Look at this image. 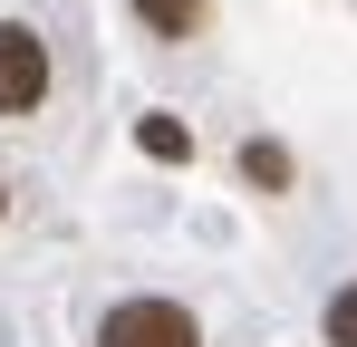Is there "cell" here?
Instances as JSON below:
<instances>
[{
	"label": "cell",
	"instance_id": "cell-7",
	"mask_svg": "<svg viewBox=\"0 0 357 347\" xmlns=\"http://www.w3.org/2000/svg\"><path fill=\"white\" fill-rule=\"evenodd\" d=\"M0 213H10V193H0Z\"/></svg>",
	"mask_w": 357,
	"mask_h": 347
},
{
	"label": "cell",
	"instance_id": "cell-4",
	"mask_svg": "<svg viewBox=\"0 0 357 347\" xmlns=\"http://www.w3.org/2000/svg\"><path fill=\"white\" fill-rule=\"evenodd\" d=\"M135 145H145L155 164H193V125H174V116H145V125H135Z\"/></svg>",
	"mask_w": 357,
	"mask_h": 347
},
{
	"label": "cell",
	"instance_id": "cell-1",
	"mask_svg": "<svg viewBox=\"0 0 357 347\" xmlns=\"http://www.w3.org/2000/svg\"><path fill=\"white\" fill-rule=\"evenodd\" d=\"M97 347H203V328H193V309H174V299H116L97 318Z\"/></svg>",
	"mask_w": 357,
	"mask_h": 347
},
{
	"label": "cell",
	"instance_id": "cell-5",
	"mask_svg": "<svg viewBox=\"0 0 357 347\" xmlns=\"http://www.w3.org/2000/svg\"><path fill=\"white\" fill-rule=\"evenodd\" d=\"M241 174H251V183H261V193H280V183H290V155H280V145H261V135H251V145H241Z\"/></svg>",
	"mask_w": 357,
	"mask_h": 347
},
{
	"label": "cell",
	"instance_id": "cell-6",
	"mask_svg": "<svg viewBox=\"0 0 357 347\" xmlns=\"http://www.w3.org/2000/svg\"><path fill=\"white\" fill-rule=\"evenodd\" d=\"M328 347H357V289L328 299Z\"/></svg>",
	"mask_w": 357,
	"mask_h": 347
},
{
	"label": "cell",
	"instance_id": "cell-2",
	"mask_svg": "<svg viewBox=\"0 0 357 347\" xmlns=\"http://www.w3.org/2000/svg\"><path fill=\"white\" fill-rule=\"evenodd\" d=\"M49 97V49L29 20H0V116H39Z\"/></svg>",
	"mask_w": 357,
	"mask_h": 347
},
{
	"label": "cell",
	"instance_id": "cell-3",
	"mask_svg": "<svg viewBox=\"0 0 357 347\" xmlns=\"http://www.w3.org/2000/svg\"><path fill=\"white\" fill-rule=\"evenodd\" d=\"M126 10H135L155 39H193V29H203V0H126Z\"/></svg>",
	"mask_w": 357,
	"mask_h": 347
}]
</instances>
